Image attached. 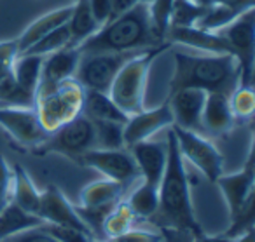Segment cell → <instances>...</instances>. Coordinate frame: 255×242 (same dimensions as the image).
<instances>
[{
  "label": "cell",
  "mask_w": 255,
  "mask_h": 242,
  "mask_svg": "<svg viewBox=\"0 0 255 242\" xmlns=\"http://www.w3.org/2000/svg\"><path fill=\"white\" fill-rule=\"evenodd\" d=\"M229 106L236 122L238 120H241V122L250 120L254 117V110H255L254 87L252 85H241V84L238 85L229 94Z\"/></svg>",
  "instance_id": "cell-32"
},
{
  "label": "cell",
  "mask_w": 255,
  "mask_h": 242,
  "mask_svg": "<svg viewBox=\"0 0 255 242\" xmlns=\"http://www.w3.org/2000/svg\"><path fill=\"white\" fill-rule=\"evenodd\" d=\"M205 98L206 92L201 89L185 87L170 91L166 101L170 105L171 115H173V126L201 133V113Z\"/></svg>",
  "instance_id": "cell-14"
},
{
  "label": "cell",
  "mask_w": 255,
  "mask_h": 242,
  "mask_svg": "<svg viewBox=\"0 0 255 242\" xmlns=\"http://www.w3.org/2000/svg\"><path fill=\"white\" fill-rule=\"evenodd\" d=\"M42 223L44 221L37 214L26 213L18 204L9 200L0 211V241L12 237L16 234H21L25 230H30V228L40 227Z\"/></svg>",
  "instance_id": "cell-23"
},
{
  "label": "cell",
  "mask_w": 255,
  "mask_h": 242,
  "mask_svg": "<svg viewBox=\"0 0 255 242\" xmlns=\"http://www.w3.org/2000/svg\"><path fill=\"white\" fill-rule=\"evenodd\" d=\"M217 186L224 195L229 209L231 227L226 230L227 237H240L248 230H254V204H255V169L254 154H248L243 169L233 174H220Z\"/></svg>",
  "instance_id": "cell-5"
},
{
  "label": "cell",
  "mask_w": 255,
  "mask_h": 242,
  "mask_svg": "<svg viewBox=\"0 0 255 242\" xmlns=\"http://www.w3.org/2000/svg\"><path fill=\"white\" fill-rule=\"evenodd\" d=\"M175 0H152L149 4V19L150 26H152L154 37L157 42L163 44L166 32L170 28V19H171V9H173Z\"/></svg>",
  "instance_id": "cell-33"
},
{
  "label": "cell",
  "mask_w": 255,
  "mask_h": 242,
  "mask_svg": "<svg viewBox=\"0 0 255 242\" xmlns=\"http://www.w3.org/2000/svg\"><path fill=\"white\" fill-rule=\"evenodd\" d=\"M11 188H12V169L9 167L4 155L0 154V197L11 199Z\"/></svg>",
  "instance_id": "cell-40"
},
{
  "label": "cell",
  "mask_w": 255,
  "mask_h": 242,
  "mask_svg": "<svg viewBox=\"0 0 255 242\" xmlns=\"http://www.w3.org/2000/svg\"><path fill=\"white\" fill-rule=\"evenodd\" d=\"M128 186L114 179H98L89 183L81 192V206L82 207H100V206H112L123 200Z\"/></svg>",
  "instance_id": "cell-21"
},
{
  "label": "cell",
  "mask_w": 255,
  "mask_h": 242,
  "mask_svg": "<svg viewBox=\"0 0 255 242\" xmlns=\"http://www.w3.org/2000/svg\"><path fill=\"white\" fill-rule=\"evenodd\" d=\"M163 242H192L194 235L189 232L175 230V228H161Z\"/></svg>",
  "instance_id": "cell-41"
},
{
  "label": "cell",
  "mask_w": 255,
  "mask_h": 242,
  "mask_svg": "<svg viewBox=\"0 0 255 242\" xmlns=\"http://www.w3.org/2000/svg\"><path fill=\"white\" fill-rule=\"evenodd\" d=\"M11 200L18 204L26 213H32L39 216L40 207V192L33 185L28 172L23 169V165L12 167V188H11Z\"/></svg>",
  "instance_id": "cell-24"
},
{
  "label": "cell",
  "mask_w": 255,
  "mask_h": 242,
  "mask_svg": "<svg viewBox=\"0 0 255 242\" xmlns=\"http://www.w3.org/2000/svg\"><path fill=\"white\" fill-rule=\"evenodd\" d=\"M107 241H112V242H161L163 237L161 234H154V232L149 230H136L135 227L131 230L124 232V234L117 235L114 239H107Z\"/></svg>",
  "instance_id": "cell-37"
},
{
  "label": "cell",
  "mask_w": 255,
  "mask_h": 242,
  "mask_svg": "<svg viewBox=\"0 0 255 242\" xmlns=\"http://www.w3.org/2000/svg\"><path fill=\"white\" fill-rule=\"evenodd\" d=\"M42 56H35V54H19L14 61V79L18 82V85L30 94L32 98H35L37 89L40 84V72H42Z\"/></svg>",
  "instance_id": "cell-26"
},
{
  "label": "cell",
  "mask_w": 255,
  "mask_h": 242,
  "mask_svg": "<svg viewBox=\"0 0 255 242\" xmlns=\"http://www.w3.org/2000/svg\"><path fill=\"white\" fill-rule=\"evenodd\" d=\"M81 53L72 47H65L53 54L44 56L42 72H40V85H54L61 81L75 77Z\"/></svg>",
  "instance_id": "cell-20"
},
{
  "label": "cell",
  "mask_w": 255,
  "mask_h": 242,
  "mask_svg": "<svg viewBox=\"0 0 255 242\" xmlns=\"http://www.w3.org/2000/svg\"><path fill=\"white\" fill-rule=\"evenodd\" d=\"M39 218L42 221H46V223L67 225V227L79 228V230L91 235V232L86 227V223L79 218L74 204H72L70 200L63 195V192L54 185H49L44 192H40Z\"/></svg>",
  "instance_id": "cell-15"
},
{
  "label": "cell",
  "mask_w": 255,
  "mask_h": 242,
  "mask_svg": "<svg viewBox=\"0 0 255 242\" xmlns=\"http://www.w3.org/2000/svg\"><path fill=\"white\" fill-rule=\"evenodd\" d=\"M164 42L182 44L206 54H233L229 42L219 32H208L199 26H170Z\"/></svg>",
  "instance_id": "cell-16"
},
{
  "label": "cell",
  "mask_w": 255,
  "mask_h": 242,
  "mask_svg": "<svg viewBox=\"0 0 255 242\" xmlns=\"http://www.w3.org/2000/svg\"><path fill=\"white\" fill-rule=\"evenodd\" d=\"M182 159L189 161L210 183H215L224 172V159L217 147L201 133L171 126Z\"/></svg>",
  "instance_id": "cell-8"
},
{
  "label": "cell",
  "mask_w": 255,
  "mask_h": 242,
  "mask_svg": "<svg viewBox=\"0 0 255 242\" xmlns=\"http://www.w3.org/2000/svg\"><path fill=\"white\" fill-rule=\"evenodd\" d=\"M65 47H70V30H68L67 23L58 28H54L53 32H49L47 35H44L37 44H33L26 53L23 54H35V56H47L53 54L56 51H61Z\"/></svg>",
  "instance_id": "cell-30"
},
{
  "label": "cell",
  "mask_w": 255,
  "mask_h": 242,
  "mask_svg": "<svg viewBox=\"0 0 255 242\" xmlns=\"http://www.w3.org/2000/svg\"><path fill=\"white\" fill-rule=\"evenodd\" d=\"M135 214L129 209L126 200H119L116 207L112 209V213L105 218L102 227V234H103V241L107 239H114L117 235L124 234V232L131 230L135 227Z\"/></svg>",
  "instance_id": "cell-28"
},
{
  "label": "cell",
  "mask_w": 255,
  "mask_h": 242,
  "mask_svg": "<svg viewBox=\"0 0 255 242\" xmlns=\"http://www.w3.org/2000/svg\"><path fill=\"white\" fill-rule=\"evenodd\" d=\"M86 89L75 77L54 85H40L35 94V112L47 133H53L63 124L82 113Z\"/></svg>",
  "instance_id": "cell-6"
},
{
  "label": "cell",
  "mask_w": 255,
  "mask_h": 242,
  "mask_svg": "<svg viewBox=\"0 0 255 242\" xmlns=\"http://www.w3.org/2000/svg\"><path fill=\"white\" fill-rule=\"evenodd\" d=\"M156 46H161V42H157L150 26L149 4H138L105 23L95 35L86 39L77 51L81 54L133 53Z\"/></svg>",
  "instance_id": "cell-2"
},
{
  "label": "cell",
  "mask_w": 255,
  "mask_h": 242,
  "mask_svg": "<svg viewBox=\"0 0 255 242\" xmlns=\"http://www.w3.org/2000/svg\"><path fill=\"white\" fill-rule=\"evenodd\" d=\"M192 2L205 7H226L236 12L238 16L255 7V0H192Z\"/></svg>",
  "instance_id": "cell-36"
},
{
  "label": "cell",
  "mask_w": 255,
  "mask_h": 242,
  "mask_svg": "<svg viewBox=\"0 0 255 242\" xmlns=\"http://www.w3.org/2000/svg\"><path fill=\"white\" fill-rule=\"evenodd\" d=\"M236 126L229 106V96L222 92H206L205 105L201 113V133L210 136H226Z\"/></svg>",
  "instance_id": "cell-18"
},
{
  "label": "cell",
  "mask_w": 255,
  "mask_h": 242,
  "mask_svg": "<svg viewBox=\"0 0 255 242\" xmlns=\"http://www.w3.org/2000/svg\"><path fill=\"white\" fill-rule=\"evenodd\" d=\"M128 150H129L131 157L135 159L140 178L147 183H152V185H159L161 176L164 172V165H166V141L159 143V141L145 140L135 143Z\"/></svg>",
  "instance_id": "cell-17"
},
{
  "label": "cell",
  "mask_w": 255,
  "mask_h": 242,
  "mask_svg": "<svg viewBox=\"0 0 255 242\" xmlns=\"http://www.w3.org/2000/svg\"><path fill=\"white\" fill-rule=\"evenodd\" d=\"M82 115L89 120H110V122L126 124L128 115L112 101L109 92L102 91H86Z\"/></svg>",
  "instance_id": "cell-22"
},
{
  "label": "cell",
  "mask_w": 255,
  "mask_h": 242,
  "mask_svg": "<svg viewBox=\"0 0 255 242\" xmlns=\"http://www.w3.org/2000/svg\"><path fill=\"white\" fill-rule=\"evenodd\" d=\"M208 7L199 5L192 0H175L171 9L170 26H196L206 14Z\"/></svg>",
  "instance_id": "cell-31"
},
{
  "label": "cell",
  "mask_w": 255,
  "mask_h": 242,
  "mask_svg": "<svg viewBox=\"0 0 255 242\" xmlns=\"http://www.w3.org/2000/svg\"><path fill=\"white\" fill-rule=\"evenodd\" d=\"M95 124L96 148L102 150H119L124 147V124L110 120H93Z\"/></svg>",
  "instance_id": "cell-29"
},
{
  "label": "cell",
  "mask_w": 255,
  "mask_h": 242,
  "mask_svg": "<svg viewBox=\"0 0 255 242\" xmlns=\"http://www.w3.org/2000/svg\"><path fill=\"white\" fill-rule=\"evenodd\" d=\"M234 242H255L254 230H248L245 234H241L240 237H234Z\"/></svg>",
  "instance_id": "cell-44"
},
{
  "label": "cell",
  "mask_w": 255,
  "mask_h": 242,
  "mask_svg": "<svg viewBox=\"0 0 255 242\" xmlns=\"http://www.w3.org/2000/svg\"><path fill=\"white\" fill-rule=\"evenodd\" d=\"M192 242H234L233 237H227V235H215V237H212V235H206V234H201L198 235V237L192 239Z\"/></svg>",
  "instance_id": "cell-43"
},
{
  "label": "cell",
  "mask_w": 255,
  "mask_h": 242,
  "mask_svg": "<svg viewBox=\"0 0 255 242\" xmlns=\"http://www.w3.org/2000/svg\"><path fill=\"white\" fill-rule=\"evenodd\" d=\"M96 148L95 124L86 115H79L74 120L63 124L56 131L49 133L47 140L32 152L33 155H49L58 154L70 159L72 162L79 164L81 157L86 152Z\"/></svg>",
  "instance_id": "cell-7"
},
{
  "label": "cell",
  "mask_w": 255,
  "mask_h": 242,
  "mask_svg": "<svg viewBox=\"0 0 255 242\" xmlns=\"http://www.w3.org/2000/svg\"><path fill=\"white\" fill-rule=\"evenodd\" d=\"M19 56L16 40H0V81L12 74L16 58Z\"/></svg>",
  "instance_id": "cell-35"
},
{
  "label": "cell",
  "mask_w": 255,
  "mask_h": 242,
  "mask_svg": "<svg viewBox=\"0 0 255 242\" xmlns=\"http://www.w3.org/2000/svg\"><path fill=\"white\" fill-rule=\"evenodd\" d=\"M166 165H164V172L157 185L159 206L152 220L156 221V225H159V228H175V230L189 232L194 237H198L205 232L199 221L196 220L189 176L171 127L166 134Z\"/></svg>",
  "instance_id": "cell-1"
},
{
  "label": "cell",
  "mask_w": 255,
  "mask_h": 242,
  "mask_svg": "<svg viewBox=\"0 0 255 242\" xmlns=\"http://www.w3.org/2000/svg\"><path fill=\"white\" fill-rule=\"evenodd\" d=\"M150 2H152V0H110V4H112V18L123 14L128 9L135 7V5H138V4H150Z\"/></svg>",
  "instance_id": "cell-42"
},
{
  "label": "cell",
  "mask_w": 255,
  "mask_h": 242,
  "mask_svg": "<svg viewBox=\"0 0 255 242\" xmlns=\"http://www.w3.org/2000/svg\"><path fill=\"white\" fill-rule=\"evenodd\" d=\"M173 126V115L168 101L152 110H142V112L129 115L124 124V147L129 148L135 143L150 140L156 133Z\"/></svg>",
  "instance_id": "cell-13"
},
{
  "label": "cell",
  "mask_w": 255,
  "mask_h": 242,
  "mask_svg": "<svg viewBox=\"0 0 255 242\" xmlns=\"http://www.w3.org/2000/svg\"><path fill=\"white\" fill-rule=\"evenodd\" d=\"M89 2V9H91V14L95 18V21L100 25L102 28L105 23L110 21L112 18V4L110 0H88Z\"/></svg>",
  "instance_id": "cell-39"
},
{
  "label": "cell",
  "mask_w": 255,
  "mask_h": 242,
  "mask_svg": "<svg viewBox=\"0 0 255 242\" xmlns=\"http://www.w3.org/2000/svg\"><path fill=\"white\" fill-rule=\"evenodd\" d=\"M170 46L171 44L164 42L161 46L140 51L129 58L116 75L109 89V96L128 117L145 110V92L150 68Z\"/></svg>",
  "instance_id": "cell-4"
},
{
  "label": "cell",
  "mask_w": 255,
  "mask_h": 242,
  "mask_svg": "<svg viewBox=\"0 0 255 242\" xmlns=\"http://www.w3.org/2000/svg\"><path fill=\"white\" fill-rule=\"evenodd\" d=\"M173 60L175 70L170 79V91L192 87L229 96L240 85V65L233 54L192 56L175 53Z\"/></svg>",
  "instance_id": "cell-3"
},
{
  "label": "cell",
  "mask_w": 255,
  "mask_h": 242,
  "mask_svg": "<svg viewBox=\"0 0 255 242\" xmlns=\"http://www.w3.org/2000/svg\"><path fill=\"white\" fill-rule=\"evenodd\" d=\"M129 209L133 211L136 220H150L156 214L159 206L157 197V185L142 181L126 199Z\"/></svg>",
  "instance_id": "cell-27"
},
{
  "label": "cell",
  "mask_w": 255,
  "mask_h": 242,
  "mask_svg": "<svg viewBox=\"0 0 255 242\" xmlns=\"http://www.w3.org/2000/svg\"><path fill=\"white\" fill-rule=\"evenodd\" d=\"M140 51L133 53H100V54H81V60L75 72V81L86 91L109 92L116 75L129 58Z\"/></svg>",
  "instance_id": "cell-10"
},
{
  "label": "cell",
  "mask_w": 255,
  "mask_h": 242,
  "mask_svg": "<svg viewBox=\"0 0 255 242\" xmlns=\"http://www.w3.org/2000/svg\"><path fill=\"white\" fill-rule=\"evenodd\" d=\"M40 228H42L44 232H47L49 235H53V237L60 242H96L89 234L79 230V228L67 227V225H54V223H46V221H44V223L40 225Z\"/></svg>",
  "instance_id": "cell-34"
},
{
  "label": "cell",
  "mask_w": 255,
  "mask_h": 242,
  "mask_svg": "<svg viewBox=\"0 0 255 242\" xmlns=\"http://www.w3.org/2000/svg\"><path fill=\"white\" fill-rule=\"evenodd\" d=\"M72 9H74V4L53 9V11L46 12V14H42L40 18H37L35 21L30 23V25L23 30L21 35L16 39V46H18L19 54L26 53L33 44H37L44 35L53 32L54 28L65 25V23L68 21V18H70Z\"/></svg>",
  "instance_id": "cell-19"
},
{
  "label": "cell",
  "mask_w": 255,
  "mask_h": 242,
  "mask_svg": "<svg viewBox=\"0 0 255 242\" xmlns=\"http://www.w3.org/2000/svg\"><path fill=\"white\" fill-rule=\"evenodd\" d=\"M96 242H100V241H96ZM103 242H112V241H103Z\"/></svg>",
  "instance_id": "cell-46"
},
{
  "label": "cell",
  "mask_w": 255,
  "mask_h": 242,
  "mask_svg": "<svg viewBox=\"0 0 255 242\" xmlns=\"http://www.w3.org/2000/svg\"><path fill=\"white\" fill-rule=\"evenodd\" d=\"M67 26L70 30V47L77 49L86 39L95 35L100 30V25L95 21L89 9L88 0H74V9L67 21Z\"/></svg>",
  "instance_id": "cell-25"
},
{
  "label": "cell",
  "mask_w": 255,
  "mask_h": 242,
  "mask_svg": "<svg viewBox=\"0 0 255 242\" xmlns=\"http://www.w3.org/2000/svg\"><path fill=\"white\" fill-rule=\"evenodd\" d=\"M0 242H60L49 235L47 232H44L40 227H35V228H30V230H25L21 234H16L12 237H7L4 241Z\"/></svg>",
  "instance_id": "cell-38"
},
{
  "label": "cell",
  "mask_w": 255,
  "mask_h": 242,
  "mask_svg": "<svg viewBox=\"0 0 255 242\" xmlns=\"http://www.w3.org/2000/svg\"><path fill=\"white\" fill-rule=\"evenodd\" d=\"M0 127L11 136L19 150L25 152H33L49 136L40 124L35 108L0 106Z\"/></svg>",
  "instance_id": "cell-11"
},
{
  "label": "cell",
  "mask_w": 255,
  "mask_h": 242,
  "mask_svg": "<svg viewBox=\"0 0 255 242\" xmlns=\"http://www.w3.org/2000/svg\"><path fill=\"white\" fill-rule=\"evenodd\" d=\"M79 165L96 169L105 178L119 181L126 186H129L140 176L135 159L131 157L128 148H119V150L93 148V150L86 152L82 155L81 161H79Z\"/></svg>",
  "instance_id": "cell-12"
},
{
  "label": "cell",
  "mask_w": 255,
  "mask_h": 242,
  "mask_svg": "<svg viewBox=\"0 0 255 242\" xmlns=\"http://www.w3.org/2000/svg\"><path fill=\"white\" fill-rule=\"evenodd\" d=\"M9 200H11V199H5V197H0V211H2V207H4L5 204L9 202Z\"/></svg>",
  "instance_id": "cell-45"
},
{
  "label": "cell",
  "mask_w": 255,
  "mask_h": 242,
  "mask_svg": "<svg viewBox=\"0 0 255 242\" xmlns=\"http://www.w3.org/2000/svg\"><path fill=\"white\" fill-rule=\"evenodd\" d=\"M219 33L229 42L233 56L240 65V84L252 85L255 60V9L243 12L234 21L219 30Z\"/></svg>",
  "instance_id": "cell-9"
}]
</instances>
